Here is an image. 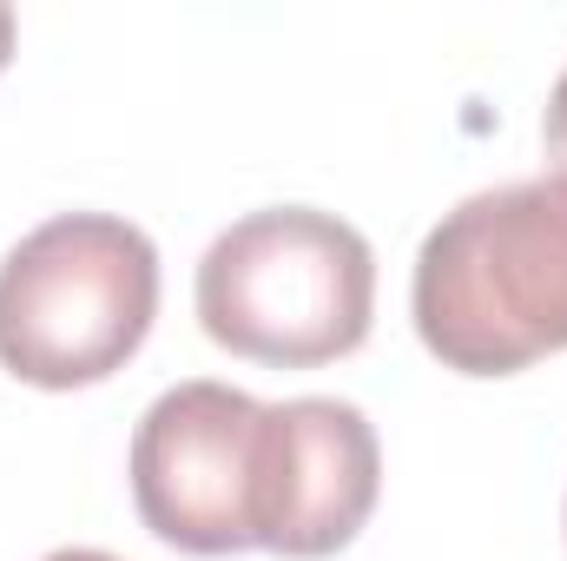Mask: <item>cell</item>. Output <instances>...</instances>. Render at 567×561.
Returning a JSON list of instances; mask_svg holds the SVG:
<instances>
[{
  "instance_id": "6da1fadb",
  "label": "cell",
  "mask_w": 567,
  "mask_h": 561,
  "mask_svg": "<svg viewBox=\"0 0 567 561\" xmlns=\"http://www.w3.org/2000/svg\"><path fill=\"white\" fill-rule=\"evenodd\" d=\"M410 310L429 357L462 377H508L567 350V178L468 192L416 252Z\"/></svg>"
},
{
  "instance_id": "7a4b0ae2",
  "label": "cell",
  "mask_w": 567,
  "mask_h": 561,
  "mask_svg": "<svg viewBox=\"0 0 567 561\" xmlns=\"http://www.w3.org/2000/svg\"><path fill=\"white\" fill-rule=\"evenodd\" d=\"M377 252L317 205H265L212 238L198 258V324L251 364L310 370L370 337Z\"/></svg>"
},
{
  "instance_id": "3957f363",
  "label": "cell",
  "mask_w": 567,
  "mask_h": 561,
  "mask_svg": "<svg viewBox=\"0 0 567 561\" xmlns=\"http://www.w3.org/2000/svg\"><path fill=\"white\" fill-rule=\"evenodd\" d=\"M158 317V252L133 218L60 212L0 258V364L80 390L140 357Z\"/></svg>"
},
{
  "instance_id": "277c9868",
  "label": "cell",
  "mask_w": 567,
  "mask_h": 561,
  "mask_svg": "<svg viewBox=\"0 0 567 561\" xmlns=\"http://www.w3.org/2000/svg\"><path fill=\"white\" fill-rule=\"evenodd\" d=\"M258 422L265 404L192 377L152 397L133 429V509L185 555H238L251 542V482H258Z\"/></svg>"
},
{
  "instance_id": "5b68a950",
  "label": "cell",
  "mask_w": 567,
  "mask_h": 561,
  "mask_svg": "<svg viewBox=\"0 0 567 561\" xmlns=\"http://www.w3.org/2000/svg\"><path fill=\"white\" fill-rule=\"evenodd\" d=\"M383 489L377 429L343 397L265 404L258 422V482H251V542L290 561H323L357 542Z\"/></svg>"
},
{
  "instance_id": "8992f818",
  "label": "cell",
  "mask_w": 567,
  "mask_h": 561,
  "mask_svg": "<svg viewBox=\"0 0 567 561\" xmlns=\"http://www.w3.org/2000/svg\"><path fill=\"white\" fill-rule=\"evenodd\" d=\"M542 145H548V165L567 178V73L548 93V113H542Z\"/></svg>"
},
{
  "instance_id": "52a82bcc",
  "label": "cell",
  "mask_w": 567,
  "mask_h": 561,
  "mask_svg": "<svg viewBox=\"0 0 567 561\" xmlns=\"http://www.w3.org/2000/svg\"><path fill=\"white\" fill-rule=\"evenodd\" d=\"M40 561H120V555H106V549H53V555H40Z\"/></svg>"
},
{
  "instance_id": "ba28073f",
  "label": "cell",
  "mask_w": 567,
  "mask_h": 561,
  "mask_svg": "<svg viewBox=\"0 0 567 561\" xmlns=\"http://www.w3.org/2000/svg\"><path fill=\"white\" fill-rule=\"evenodd\" d=\"M13 60V7H0V67Z\"/></svg>"
}]
</instances>
